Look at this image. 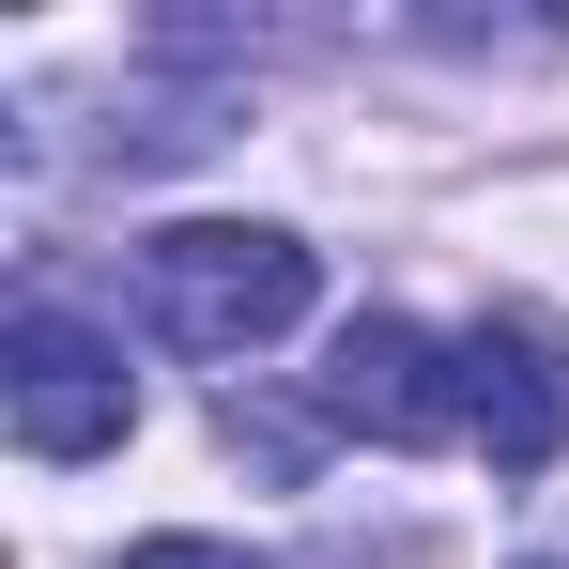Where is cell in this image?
<instances>
[{
	"label": "cell",
	"mask_w": 569,
	"mask_h": 569,
	"mask_svg": "<svg viewBox=\"0 0 569 569\" xmlns=\"http://www.w3.org/2000/svg\"><path fill=\"white\" fill-rule=\"evenodd\" d=\"M139 308L170 355H262L308 323V247L292 231H247V216H186L139 247Z\"/></svg>",
	"instance_id": "1"
},
{
	"label": "cell",
	"mask_w": 569,
	"mask_h": 569,
	"mask_svg": "<svg viewBox=\"0 0 569 569\" xmlns=\"http://www.w3.org/2000/svg\"><path fill=\"white\" fill-rule=\"evenodd\" d=\"M0 416H16L31 462H93V447L139 431V370H123V339H93L78 308H16V339H0Z\"/></svg>",
	"instance_id": "2"
},
{
	"label": "cell",
	"mask_w": 569,
	"mask_h": 569,
	"mask_svg": "<svg viewBox=\"0 0 569 569\" xmlns=\"http://www.w3.org/2000/svg\"><path fill=\"white\" fill-rule=\"evenodd\" d=\"M323 416L339 431H370V447H447L462 431V339H431V323H339V355H323Z\"/></svg>",
	"instance_id": "3"
},
{
	"label": "cell",
	"mask_w": 569,
	"mask_h": 569,
	"mask_svg": "<svg viewBox=\"0 0 569 569\" xmlns=\"http://www.w3.org/2000/svg\"><path fill=\"white\" fill-rule=\"evenodd\" d=\"M462 431L492 447V477H555V447H569L555 355H539V339H508V323H477V339H462Z\"/></svg>",
	"instance_id": "4"
},
{
	"label": "cell",
	"mask_w": 569,
	"mask_h": 569,
	"mask_svg": "<svg viewBox=\"0 0 569 569\" xmlns=\"http://www.w3.org/2000/svg\"><path fill=\"white\" fill-rule=\"evenodd\" d=\"M123 569H262V555H231V539H139Z\"/></svg>",
	"instance_id": "5"
}]
</instances>
